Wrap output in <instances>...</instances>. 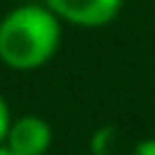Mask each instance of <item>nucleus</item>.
I'll use <instances>...</instances> for the list:
<instances>
[{"mask_svg": "<svg viewBox=\"0 0 155 155\" xmlns=\"http://www.w3.org/2000/svg\"><path fill=\"white\" fill-rule=\"evenodd\" d=\"M63 22L44 3H25L0 19V63L11 71H38L60 49Z\"/></svg>", "mask_w": 155, "mask_h": 155, "instance_id": "nucleus-1", "label": "nucleus"}, {"mask_svg": "<svg viewBox=\"0 0 155 155\" xmlns=\"http://www.w3.org/2000/svg\"><path fill=\"white\" fill-rule=\"evenodd\" d=\"M44 5L74 27H104L117 19L123 0H44Z\"/></svg>", "mask_w": 155, "mask_h": 155, "instance_id": "nucleus-2", "label": "nucleus"}, {"mask_svg": "<svg viewBox=\"0 0 155 155\" xmlns=\"http://www.w3.org/2000/svg\"><path fill=\"white\" fill-rule=\"evenodd\" d=\"M3 147L11 155H46L52 147V125L38 114H22L11 123Z\"/></svg>", "mask_w": 155, "mask_h": 155, "instance_id": "nucleus-3", "label": "nucleus"}, {"mask_svg": "<svg viewBox=\"0 0 155 155\" xmlns=\"http://www.w3.org/2000/svg\"><path fill=\"white\" fill-rule=\"evenodd\" d=\"M114 139H117V131L114 128H98L95 136H93V153L95 155H112Z\"/></svg>", "mask_w": 155, "mask_h": 155, "instance_id": "nucleus-4", "label": "nucleus"}, {"mask_svg": "<svg viewBox=\"0 0 155 155\" xmlns=\"http://www.w3.org/2000/svg\"><path fill=\"white\" fill-rule=\"evenodd\" d=\"M11 109H8V104H5V98L0 95V147H3V142H5V136H8V128H11Z\"/></svg>", "mask_w": 155, "mask_h": 155, "instance_id": "nucleus-5", "label": "nucleus"}, {"mask_svg": "<svg viewBox=\"0 0 155 155\" xmlns=\"http://www.w3.org/2000/svg\"><path fill=\"white\" fill-rule=\"evenodd\" d=\"M134 155H155V139H144V142H139L136 150H134Z\"/></svg>", "mask_w": 155, "mask_h": 155, "instance_id": "nucleus-6", "label": "nucleus"}, {"mask_svg": "<svg viewBox=\"0 0 155 155\" xmlns=\"http://www.w3.org/2000/svg\"><path fill=\"white\" fill-rule=\"evenodd\" d=\"M0 155H11V153H8V150H5V147H0Z\"/></svg>", "mask_w": 155, "mask_h": 155, "instance_id": "nucleus-7", "label": "nucleus"}]
</instances>
